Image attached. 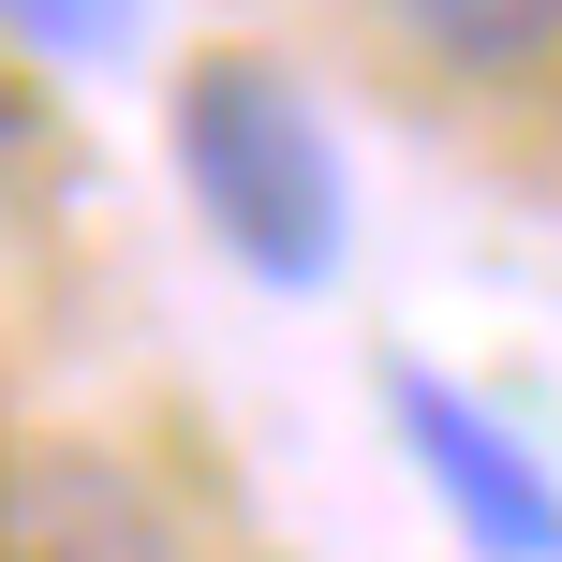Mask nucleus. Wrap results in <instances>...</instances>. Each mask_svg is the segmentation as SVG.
Wrapping results in <instances>:
<instances>
[{
  "instance_id": "obj_1",
  "label": "nucleus",
  "mask_w": 562,
  "mask_h": 562,
  "mask_svg": "<svg viewBox=\"0 0 562 562\" xmlns=\"http://www.w3.org/2000/svg\"><path fill=\"white\" fill-rule=\"evenodd\" d=\"M164 148H178L193 223L223 237L267 296H326V281H340V252H356V178H340L326 104H311L281 59H252V45L193 59V75H178Z\"/></svg>"
},
{
  "instance_id": "obj_2",
  "label": "nucleus",
  "mask_w": 562,
  "mask_h": 562,
  "mask_svg": "<svg viewBox=\"0 0 562 562\" xmlns=\"http://www.w3.org/2000/svg\"><path fill=\"white\" fill-rule=\"evenodd\" d=\"M0 562H193V533L119 445H30L0 474Z\"/></svg>"
},
{
  "instance_id": "obj_3",
  "label": "nucleus",
  "mask_w": 562,
  "mask_h": 562,
  "mask_svg": "<svg viewBox=\"0 0 562 562\" xmlns=\"http://www.w3.org/2000/svg\"><path fill=\"white\" fill-rule=\"evenodd\" d=\"M400 429H415V474L459 504V533L488 562H562V488L504 415H474L459 385H400Z\"/></svg>"
},
{
  "instance_id": "obj_4",
  "label": "nucleus",
  "mask_w": 562,
  "mask_h": 562,
  "mask_svg": "<svg viewBox=\"0 0 562 562\" xmlns=\"http://www.w3.org/2000/svg\"><path fill=\"white\" fill-rule=\"evenodd\" d=\"M385 15L415 30L445 75H474V89H518V75L562 59V0H385Z\"/></svg>"
},
{
  "instance_id": "obj_5",
  "label": "nucleus",
  "mask_w": 562,
  "mask_h": 562,
  "mask_svg": "<svg viewBox=\"0 0 562 562\" xmlns=\"http://www.w3.org/2000/svg\"><path fill=\"white\" fill-rule=\"evenodd\" d=\"M0 30H15L30 59H75V75H89V59H119L148 30V0H0Z\"/></svg>"
}]
</instances>
